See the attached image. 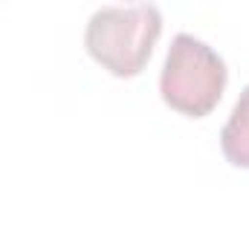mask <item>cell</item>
I'll return each instance as SVG.
<instances>
[{"instance_id": "6da1fadb", "label": "cell", "mask_w": 249, "mask_h": 246, "mask_svg": "<svg viewBox=\"0 0 249 246\" xmlns=\"http://www.w3.org/2000/svg\"><path fill=\"white\" fill-rule=\"evenodd\" d=\"M162 35V15L154 3L102 6L84 29L87 55L116 78H136Z\"/></svg>"}, {"instance_id": "3957f363", "label": "cell", "mask_w": 249, "mask_h": 246, "mask_svg": "<svg viewBox=\"0 0 249 246\" xmlns=\"http://www.w3.org/2000/svg\"><path fill=\"white\" fill-rule=\"evenodd\" d=\"M220 151L229 159V165L249 171V84L235 102L229 122L220 130Z\"/></svg>"}, {"instance_id": "7a4b0ae2", "label": "cell", "mask_w": 249, "mask_h": 246, "mask_svg": "<svg viewBox=\"0 0 249 246\" xmlns=\"http://www.w3.org/2000/svg\"><path fill=\"white\" fill-rule=\"evenodd\" d=\"M226 81H229L226 61L206 41L186 32L174 35L160 75V93L171 110L188 119L209 116L223 99Z\"/></svg>"}]
</instances>
